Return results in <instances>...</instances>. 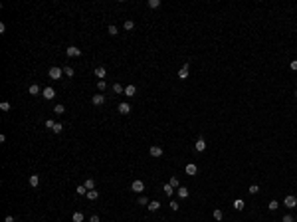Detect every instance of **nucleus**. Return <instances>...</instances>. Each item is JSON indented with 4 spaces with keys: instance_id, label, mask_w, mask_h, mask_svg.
Listing matches in <instances>:
<instances>
[{
    "instance_id": "1",
    "label": "nucleus",
    "mask_w": 297,
    "mask_h": 222,
    "mask_svg": "<svg viewBox=\"0 0 297 222\" xmlns=\"http://www.w3.org/2000/svg\"><path fill=\"white\" fill-rule=\"evenodd\" d=\"M50 79H60L61 75H64V68H58V66H54V68H50Z\"/></svg>"
},
{
    "instance_id": "2",
    "label": "nucleus",
    "mask_w": 297,
    "mask_h": 222,
    "mask_svg": "<svg viewBox=\"0 0 297 222\" xmlns=\"http://www.w3.org/2000/svg\"><path fill=\"white\" fill-rule=\"evenodd\" d=\"M283 206H287V208H297V196H293V194L285 196V200H283Z\"/></svg>"
},
{
    "instance_id": "3",
    "label": "nucleus",
    "mask_w": 297,
    "mask_h": 222,
    "mask_svg": "<svg viewBox=\"0 0 297 222\" xmlns=\"http://www.w3.org/2000/svg\"><path fill=\"white\" fill-rule=\"evenodd\" d=\"M131 190H133V192H139V194H141V192L145 190V182H143V181H133Z\"/></svg>"
},
{
    "instance_id": "4",
    "label": "nucleus",
    "mask_w": 297,
    "mask_h": 222,
    "mask_svg": "<svg viewBox=\"0 0 297 222\" xmlns=\"http://www.w3.org/2000/svg\"><path fill=\"white\" fill-rule=\"evenodd\" d=\"M149 153H150V157L158 159V157H162V147H158V145H153V147L149 149Z\"/></svg>"
},
{
    "instance_id": "5",
    "label": "nucleus",
    "mask_w": 297,
    "mask_h": 222,
    "mask_svg": "<svg viewBox=\"0 0 297 222\" xmlns=\"http://www.w3.org/2000/svg\"><path fill=\"white\" fill-rule=\"evenodd\" d=\"M65 54H68L69 58H77V56H81V50L75 48V46H69V48L65 50Z\"/></svg>"
},
{
    "instance_id": "6",
    "label": "nucleus",
    "mask_w": 297,
    "mask_h": 222,
    "mask_svg": "<svg viewBox=\"0 0 297 222\" xmlns=\"http://www.w3.org/2000/svg\"><path fill=\"white\" fill-rule=\"evenodd\" d=\"M196 173H198V167H196L194 163H188V165H186V175H190V177H194Z\"/></svg>"
},
{
    "instance_id": "7",
    "label": "nucleus",
    "mask_w": 297,
    "mask_h": 222,
    "mask_svg": "<svg viewBox=\"0 0 297 222\" xmlns=\"http://www.w3.org/2000/svg\"><path fill=\"white\" fill-rule=\"evenodd\" d=\"M54 97H56L54 87H44V99H54Z\"/></svg>"
},
{
    "instance_id": "8",
    "label": "nucleus",
    "mask_w": 297,
    "mask_h": 222,
    "mask_svg": "<svg viewBox=\"0 0 297 222\" xmlns=\"http://www.w3.org/2000/svg\"><path fill=\"white\" fill-rule=\"evenodd\" d=\"M194 149L198 151V153H202V151L206 149V141H204L202 137H200V139H198V141H196V143H194Z\"/></svg>"
},
{
    "instance_id": "9",
    "label": "nucleus",
    "mask_w": 297,
    "mask_h": 222,
    "mask_svg": "<svg viewBox=\"0 0 297 222\" xmlns=\"http://www.w3.org/2000/svg\"><path fill=\"white\" fill-rule=\"evenodd\" d=\"M119 113L121 115H129L131 113V105L129 103H119Z\"/></svg>"
},
{
    "instance_id": "10",
    "label": "nucleus",
    "mask_w": 297,
    "mask_h": 222,
    "mask_svg": "<svg viewBox=\"0 0 297 222\" xmlns=\"http://www.w3.org/2000/svg\"><path fill=\"white\" fill-rule=\"evenodd\" d=\"M162 192H165V194H166V196L170 198V196H173V194H174L176 190H174V186H170V182H166V185L162 186Z\"/></svg>"
},
{
    "instance_id": "11",
    "label": "nucleus",
    "mask_w": 297,
    "mask_h": 222,
    "mask_svg": "<svg viewBox=\"0 0 297 222\" xmlns=\"http://www.w3.org/2000/svg\"><path fill=\"white\" fill-rule=\"evenodd\" d=\"M40 85H38V83H32V85L30 87H28V93H30V95H40Z\"/></svg>"
},
{
    "instance_id": "12",
    "label": "nucleus",
    "mask_w": 297,
    "mask_h": 222,
    "mask_svg": "<svg viewBox=\"0 0 297 222\" xmlns=\"http://www.w3.org/2000/svg\"><path fill=\"white\" fill-rule=\"evenodd\" d=\"M95 75H97L99 79H103V77L107 75V70L103 68V66H97V68H95Z\"/></svg>"
},
{
    "instance_id": "13",
    "label": "nucleus",
    "mask_w": 297,
    "mask_h": 222,
    "mask_svg": "<svg viewBox=\"0 0 297 222\" xmlns=\"http://www.w3.org/2000/svg\"><path fill=\"white\" fill-rule=\"evenodd\" d=\"M103 101H105V95H93V97H91V103H93V105H103Z\"/></svg>"
},
{
    "instance_id": "14",
    "label": "nucleus",
    "mask_w": 297,
    "mask_h": 222,
    "mask_svg": "<svg viewBox=\"0 0 297 222\" xmlns=\"http://www.w3.org/2000/svg\"><path fill=\"white\" fill-rule=\"evenodd\" d=\"M135 93H137L135 85H127V87H125V95H127V97H135Z\"/></svg>"
},
{
    "instance_id": "15",
    "label": "nucleus",
    "mask_w": 297,
    "mask_h": 222,
    "mask_svg": "<svg viewBox=\"0 0 297 222\" xmlns=\"http://www.w3.org/2000/svg\"><path fill=\"white\" fill-rule=\"evenodd\" d=\"M147 208H149V210H150V212H157V210H158V208H161V202H158V200H150V202H149V206H147Z\"/></svg>"
},
{
    "instance_id": "16",
    "label": "nucleus",
    "mask_w": 297,
    "mask_h": 222,
    "mask_svg": "<svg viewBox=\"0 0 297 222\" xmlns=\"http://www.w3.org/2000/svg\"><path fill=\"white\" fill-rule=\"evenodd\" d=\"M178 77H180V79H186V77H188V64H184V66L180 68V72H178Z\"/></svg>"
},
{
    "instance_id": "17",
    "label": "nucleus",
    "mask_w": 297,
    "mask_h": 222,
    "mask_svg": "<svg viewBox=\"0 0 297 222\" xmlns=\"http://www.w3.org/2000/svg\"><path fill=\"white\" fill-rule=\"evenodd\" d=\"M176 194L180 196V198H188V194H190V192H188V188H186V186H180V188L176 190Z\"/></svg>"
},
{
    "instance_id": "18",
    "label": "nucleus",
    "mask_w": 297,
    "mask_h": 222,
    "mask_svg": "<svg viewBox=\"0 0 297 222\" xmlns=\"http://www.w3.org/2000/svg\"><path fill=\"white\" fill-rule=\"evenodd\" d=\"M83 186H85L87 190H93V188H95V181H93V179H85V182H83Z\"/></svg>"
},
{
    "instance_id": "19",
    "label": "nucleus",
    "mask_w": 297,
    "mask_h": 222,
    "mask_svg": "<svg viewBox=\"0 0 297 222\" xmlns=\"http://www.w3.org/2000/svg\"><path fill=\"white\" fill-rule=\"evenodd\" d=\"M85 196H87L89 200H97V198H99V192L93 188V190H87V194H85Z\"/></svg>"
},
{
    "instance_id": "20",
    "label": "nucleus",
    "mask_w": 297,
    "mask_h": 222,
    "mask_svg": "<svg viewBox=\"0 0 297 222\" xmlns=\"http://www.w3.org/2000/svg\"><path fill=\"white\" fill-rule=\"evenodd\" d=\"M83 218H85V216H83V212H73V216H72V220L73 222H83Z\"/></svg>"
},
{
    "instance_id": "21",
    "label": "nucleus",
    "mask_w": 297,
    "mask_h": 222,
    "mask_svg": "<svg viewBox=\"0 0 297 222\" xmlns=\"http://www.w3.org/2000/svg\"><path fill=\"white\" fill-rule=\"evenodd\" d=\"M244 206H246V204H244V200H240V198H238V200H234V208H236L238 212H240V210H244Z\"/></svg>"
},
{
    "instance_id": "22",
    "label": "nucleus",
    "mask_w": 297,
    "mask_h": 222,
    "mask_svg": "<svg viewBox=\"0 0 297 222\" xmlns=\"http://www.w3.org/2000/svg\"><path fill=\"white\" fill-rule=\"evenodd\" d=\"M267 208H269L271 212H275V210L279 208V202H277V200H269V204H267Z\"/></svg>"
},
{
    "instance_id": "23",
    "label": "nucleus",
    "mask_w": 297,
    "mask_h": 222,
    "mask_svg": "<svg viewBox=\"0 0 297 222\" xmlns=\"http://www.w3.org/2000/svg\"><path fill=\"white\" fill-rule=\"evenodd\" d=\"M54 113H56V115H61V113H65V107L61 105V103H58V105L54 107Z\"/></svg>"
},
{
    "instance_id": "24",
    "label": "nucleus",
    "mask_w": 297,
    "mask_h": 222,
    "mask_svg": "<svg viewBox=\"0 0 297 222\" xmlns=\"http://www.w3.org/2000/svg\"><path fill=\"white\" fill-rule=\"evenodd\" d=\"M212 216H214V218H216V220H218V222H220V220H222V218H224V214H222V210H220V208H216V210H214V212H212Z\"/></svg>"
},
{
    "instance_id": "25",
    "label": "nucleus",
    "mask_w": 297,
    "mask_h": 222,
    "mask_svg": "<svg viewBox=\"0 0 297 222\" xmlns=\"http://www.w3.org/2000/svg\"><path fill=\"white\" fill-rule=\"evenodd\" d=\"M64 75H68V77H73V68H72V66H65V68H64Z\"/></svg>"
},
{
    "instance_id": "26",
    "label": "nucleus",
    "mask_w": 297,
    "mask_h": 222,
    "mask_svg": "<svg viewBox=\"0 0 297 222\" xmlns=\"http://www.w3.org/2000/svg\"><path fill=\"white\" fill-rule=\"evenodd\" d=\"M123 28H125V30H133V28H135V22H133V20H125Z\"/></svg>"
},
{
    "instance_id": "27",
    "label": "nucleus",
    "mask_w": 297,
    "mask_h": 222,
    "mask_svg": "<svg viewBox=\"0 0 297 222\" xmlns=\"http://www.w3.org/2000/svg\"><path fill=\"white\" fill-rule=\"evenodd\" d=\"M38 182H40V177H38V175H32L30 177V186H38Z\"/></svg>"
},
{
    "instance_id": "28",
    "label": "nucleus",
    "mask_w": 297,
    "mask_h": 222,
    "mask_svg": "<svg viewBox=\"0 0 297 222\" xmlns=\"http://www.w3.org/2000/svg\"><path fill=\"white\" fill-rule=\"evenodd\" d=\"M44 127H46V129H50V131H54V127H56V121L48 119V121H46V123H44Z\"/></svg>"
},
{
    "instance_id": "29",
    "label": "nucleus",
    "mask_w": 297,
    "mask_h": 222,
    "mask_svg": "<svg viewBox=\"0 0 297 222\" xmlns=\"http://www.w3.org/2000/svg\"><path fill=\"white\" fill-rule=\"evenodd\" d=\"M149 8H153V10H154V8H158V6H161V0H149Z\"/></svg>"
},
{
    "instance_id": "30",
    "label": "nucleus",
    "mask_w": 297,
    "mask_h": 222,
    "mask_svg": "<svg viewBox=\"0 0 297 222\" xmlns=\"http://www.w3.org/2000/svg\"><path fill=\"white\" fill-rule=\"evenodd\" d=\"M170 186H174V188H180V181H178L176 177H170Z\"/></svg>"
},
{
    "instance_id": "31",
    "label": "nucleus",
    "mask_w": 297,
    "mask_h": 222,
    "mask_svg": "<svg viewBox=\"0 0 297 222\" xmlns=\"http://www.w3.org/2000/svg\"><path fill=\"white\" fill-rule=\"evenodd\" d=\"M113 91L115 93H123V85L121 83H113Z\"/></svg>"
},
{
    "instance_id": "32",
    "label": "nucleus",
    "mask_w": 297,
    "mask_h": 222,
    "mask_svg": "<svg viewBox=\"0 0 297 222\" xmlns=\"http://www.w3.org/2000/svg\"><path fill=\"white\" fill-rule=\"evenodd\" d=\"M107 32H109L111 36H117V34H119V30H117V26H113V24H111L109 28H107Z\"/></svg>"
},
{
    "instance_id": "33",
    "label": "nucleus",
    "mask_w": 297,
    "mask_h": 222,
    "mask_svg": "<svg viewBox=\"0 0 297 222\" xmlns=\"http://www.w3.org/2000/svg\"><path fill=\"white\" fill-rule=\"evenodd\" d=\"M248 192H250V194H258V192H260V186H258V185H252Z\"/></svg>"
},
{
    "instance_id": "34",
    "label": "nucleus",
    "mask_w": 297,
    "mask_h": 222,
    "mask_svg": "<svg viewBox=\"0 0 297 222\" xmlns=\"http://www.w3.org/2000/svg\"><path fill=\"white\" fill-rule=\"evenodd\" d=\"M0 109H2V111H10V103H8V101H2V103H0Z\"/></svg>"
},
{
    "instance_id": "35",
    "label": "nucleus",
    "mask_w": 297,
    "mask_h": 222,
    "mask_svg": "<svg viewBox=\"0 0 297 222\" xmlns=\"http://www.w3.org/2000/svg\"><path fill=\"white\" fill-rule=\"evenodd\" d=\"M105 87H107V83L103 81V79H99V81H97V89H99V91H103Z\"/></svg>"
},
{
    "instance_id": "36",
    "label": "nucleus",
    "mask_w": 297,
    "mask_h": 222,
    "mask_svg": "<svg viewBox=\"0 0 297 222\" xmlns=\"http://www.w3.org/2000/svg\"><path fill=\"white\" fill-rule=\"evenodd\" d=\"M75 192H77V194H87V188L81 185V186H77V188H75Z\"/></svg>"
},
{
    "instance_id": "37",
    "label": "nucleus",
    "mask_w": 297,
    "mask_h": 222,
    "mask_svg": "<svg viewBox=\"0 0 297 222\" xmlns=\"http://www.w3.org/2000/svg\"><path fill=\"white\" fill-rule=\"evenodd\" d=\"M64 131V125L61 123H56V127H54V133H61Z\"/></svg>"
},
{
    "instance_id": "38",
    "label": "nucleus",
    "mask_w": 297,
    "mask_h": 222,
    "mask_svg": "<svg viewBox=\"0 0 297 222\" xmlns=\"http://www.w3.org/2000/svg\"><path fill=\"white\" fill-rule=\"evenodd\" d=\"M139 204H141V206L149 204V198H147V196H139Z\"/></svg>"
},
{
    "instance_id": "39",
    "label": "nucleus",
    "mask_w": 297,
    "mask_h": 222,
    "mask_svg": "<svg viewBox=\"0 0 297 222\" xmlns=\"http://www.w3.org/2000/svg\"><path fill=\"white\" fill-rule=\"evenodd\" d=\"M281 222H293V216H291V214H285L281 218Z\"/></svg>"
},
{
    "instance_id": "40",
    "label": "nucleus",
    "mask_w": 297,
    "mask_h": 222,
    "mask_svg": "<svg viewBox=\"0 0 297 222\" xmlns=\"http://www.w3.org/2000/svg\"><path fill=\"white\" fill-rule=\"evenodd\" d=\"M170 208H173V210H178V208H180V204H178V202H174V200H173V202H170Z\"/></svg>"
},
{
    "instance_id": "41",
    "label": "nucleus",
    "mask_w": 297,
    "mask_h": 222,
    "mask_svg": "<svg viewBox=\"0 0 297 222\" xmlns=\"http://www.w3.org/2000/svg\"><path fill=\"white\" fill-rule=\"evenodd\" d=\"M289 68L293 70V72H297V60H293V62H291V64H289Z\"/></svg>"
},
{
    "instance_id": "42",
    "label": "nucleus",
    "mask_w": 297,
    "mask_h": 222,
    "mask_svg": "<svg viewBox=\"0 0 297 222\" xmlns=\"http://www.w3.org/2000/svg\"><path fill=\"white\" fill-rule=\"evenodd\" d=\"M89 222H99V216H97V214H93V216L89 218Z\"/></svg>"
},
{
    "instance_id": "43",
    "label": "nucleus",
    "mask_w": 297,
    "mask_h": 222,
    "mask_svg": "<svg viewBox=\"0 0 297 222\" xmlns=\"http://www.w3.org/2000/svg\"><path fill=\"white\" fill-rule=\"evenodd\" d=\"M4 222H14V218H12V216H6V218H4Z\"/></svg>"
},
{
    "instance_id": "44",
    "label": "nucleus",
    "mask_w": 297,
    "mask_h": 222,
    "mask_svg": "<svg viewBox=\"0 0 297 222\" xmlns=\"http://www.w3.org/2000/svg\"><path fill=\"white\" fill-rule=\"evenodd\" d=\"M295 97H297V91H295Z\"/></svg>"
}]
</instances>
